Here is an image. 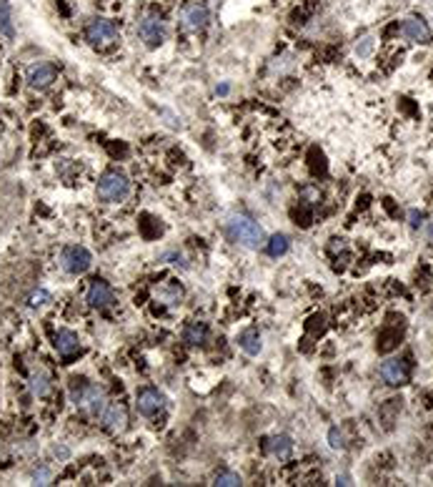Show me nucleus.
I'll return each instance as SVG.
<instances>
[{"instance_id":"f257e3e1","label":"nucleus","mask_w":433,"mask_h":487,"mask_svg":"<svg viewBox=\"0 0 433 487\" xmlns=\"http://www.w3.org/2000/svg\"><path fill=\"white\" fill-rule=\"evenodd\" d=\"M226 234L231 241L241 244V246H248V249H258L266 244V234L258 226V221H253L251 216L246 214H233L226 221Z\"/></svg>"},{"instance_id":"f03ea898","label":"nucleus","mask_w":433,"mask_h":487,"mask_svg":"<svg viewBox=\"0 0 433 487\" xmlns=\"http://www.w3.org/2000/svg\"><path fill=\"white\" fill-rule=\"evenodd\" d=\"M73 402L78 407H83L88 415H93V417H101L103 410L108 407L103 392L98 390L96 384H88L85 379H81V384H76V379H73Z\"/></svg>"},{"instance_id":"7ed1b4c3","label":"nucleus","mask_w":433,"mask_h":487,"mask_svg":"<svg viewBox=\"0 0 433 487\" xmlns=\"http://www.w3.org/2000/svg\"><path fill=\"white\" fill-rule=\"evenodd\" d=\"M131 194V181L118 171H108V174L98 181V196L105 201H123L125 196Z\"/></svg>"},{"instance_id":"20e7f679","label":"nucleus","mask_w":433,"mask_h":487,"mask_svg":"<svg viewBox=\"0 0 433 487\" xmlns=\"http://www.w3.org/2000/svg\"><path fill=\"white\" fill-rule=\"evenodd\" d=\"M138 35L145 41V46H160L165 41V35H168V28H165V21L160 18L158 13H148L143 15V21L138 23Z\"/></svg>"},{"instance_id":"39448f33","label":"nucleus","mask_w":433,"mask_h":487,"mask_svg":"<svg viewBox=\"0 0 433 487\" xmlns=\"http://www.w3.org/2000/svg\"><path fill=\"white\" fill-rule=\"evenodd\" d=\"M90 261H93V257H90V251L85 246H65L61 251V269L68 274L88 272Z\"/></svg>"},{"instance_id":"423d86ee","label":"nucleus","mask_w":433,"mask_h":487,"mask_svg":"<svg viewBox=\"0 0 433 487\" xmlns=\"http://www.w3.org/2000/svg\"><path fill=\"white\" fill-rule=\"evenodd\" d=\"M85 38L93 46H110L118 38V28L108 18H93L88 23V28H85Z\"/></svg>"},{"instance_id":"0eeeda50","label":"nucleus","mask_w":433,"mask_h":487,"mask_svg":"<svg viewBox=\"0 0 433 487\" xmlns=\"http://www.w3.org/2000/svg\"><path fill=\"white\" fill-rule=\"evenodd\" d=\"M206 23H208V8L203 6V3H198V0L188 3V6L180 10V26H183V30H188V33L203 30Z\"/></svg>"},{"instance_id":"6e6552de","label":"nucleus","mask_w":433,"mask_h":487,"mask_svg":"<svg viewBox=\"0 0 433 487\" xmlns=\"http://www.w3.org/2000/svg\"><path fill=\"white\" fill-rule=\"evenodd\" d=\"M381 377H383L386 384H391V387H401V384L408 382V377H411V369H408L406 359L391 357V359H386V362L381 364Z\"/></svg>"},{"instance_id":"1a4fd4ad","label":"nucleus","mask_w":433,"mask_h":487,"mask_svg":"<svg viewBox=\"0 0 433 487\" xmlns=\"http://www.w3.org/2000/svg\"><path fill=\"white\" fill-rule=\"evenodd\" d=\"M136 404H138V412H140L143 417H153V415H158L165 407V397L163 392H158L156 387H145V390L138 392Z\"/></svg>"},{"instance_id":"9d476101","label":"nucleus","mask_w":433,"mask_h":487,"mask_svg":"<svg viewBox=\"0 0 433 487\" xmlns=\"http://www.w3.org/2000/svg\"><path fill=\"white\" fill-rule=\"evenodd\" d=\"M401 33L406 35L408 41L413 43H421V46H428L431 43V28L426 26V21L423 18H416V15H411V18H406L403 21V26H401Z\"/></svg>"},{"instance_id":"9b49d317","label":"nucleus","mask_w":433,"mask_h":487,"mask_svg":"<svg viewBox=\"0 0 433 487\" xmlns=\"http://www.w3.org/2000/svg\"><path fill=\"white\" fill-rule=\"evenodd\" d=\"M113 301H116V292L110 289L108 281L96 279V281L90 284V289H88V304L96 306V309H105V306H110Z\"/></svg>"},{"instance_id":"f8f14e48","label":"nucleus","mask_w":433,"mask_h":487,"mask_svg":"<svg viewBox=\"0 0 433 487\" xmlns=\"http://www.w3.org/2000/svg\"><path fill=\"white\" fill-rule=\"evenodd\" d=\"M55 81V66L50 63H38L28 70V86L30 88H48Z\"/></svg>"},{"instance_id":"ddd939ff","label":"nucleus","mask_w":433,"mask_h":487,"mask_svg":"<svg viewBox=\"0 0 433 487\" xmlns=\"http://www.w3.org/2000/svg\"><path fill=\"white\" fill-rule=\"evenodd\" d=\"M103 422L110 432H123L125 425H128V412H125L123 404H108L103 410Z\"/></svg>"},{"instance_id":"4468645a","label":"nucleus","mask_w":433,"mask_h":487,"mask_svg":"<svg viewBox=\"0 0 433 487\" xmlns=\"http://www.w3.org/2000/svg\"><path fill=\"white\" fill-rule=\"evenodd\" d=\"M55 352L61 357H73L81 349V341H78V337L70 332V329H61L58 335H55Z\"/></svg>"},{"instance_id":"2eb2a0df","label":"nucleus","mask_w":433,"mask_h":487,"mask_svg":"<svg viewBox=\"0 0 433 487\" xmlns=\"http://www.w3.org/2000/svg\"><path fill=\"white\" fill-rule=\"evenodd\" d=\"M206 337H208V327L203 321H191L186 327V332H183V339H186L188 344H193V347H200V344L206 341Z\"/></svg>"},{"instance_id":"dca6fc26","label":"nucleus","mask_w":433,"mask_h":487,"mask_svg":"<svg viewBox=\"0 0 433 487\" xmlns=\"http://www.w3.org/2000/svg\"><path fill=\"white\" fill-rule=\"evenodd\" d=\"M238 344L246 355H258L261 352V335L255 329H246L241 337H238Z\"/></svg>"},{"instance_id":"f3484780","label":"nucleus","mask_w":433,"mask_h":487,"mask_svg":"<svg viewBox=\"0 0 433 487\" xmlns=\"http://www.w3.org/2000/svg\"><path fill=\"white\" fill-rule=\"evenodd\" d=\"M0 33L6 38H13V13H10V3L8 0H0Z\"/></svg>"},{"instance_id":"a211bd4d","label":"nucleus","mask_w":433,"mask_h":487,"mask_svg":"<svg viewBox=\"0 0 433 487\" xmlns=\"http://www.w3.org/2000/svg\"><path fill=\"white\" fill-rule=\"evenodd\" d=\"M271 455H275V457H288L291 450H293V442H291V437H286V435H281V437H273L268 445Z\"/></svg>"},{"instance_id":"6ab92c4d","label":"nucleus","mask_w":433,"mask_h":487,"mask_svg":"<svg viewBox=\"0 0 433 487\" xmlns=\"http://www.w3.org/2000/svg\"><path fill=\"white\" fill-rule=\"evenodd\" d=\"M266 251H268V257H283L288 251V239L283 234H275V237H271L266 241Z\"/></svg>"},{"instance_id":"aec40b11","label":"nucleus","mask_w":433,"mask_h":487,"mask_svg":"<svg viewBox=\"0 0 433 487\" xmlns=\"http://www.w3.org/2000/svg\"><path fill=\"white\" fill-rule=\"evenodd\" d=\"M30 390H33V395H38V397L48 395V390H50L48 377L43 375V372H35V375L30 377Z\"/></svg>"},{"instance_id":"412c9836","label":"nucleus","mask_w":433,"mask_h":487,"mask_svg":"<svg viewBox=\"0 0 433 487\" xmlns=\"http://www.w3.org/2000/svg\"><path fill=\"white\" fill-rule=\"evenodd\" d=\"M213 485H220V487H233V485H241V477L235 473H218L215 475Z\"/></svg>"},{"instance_id":"4be33fe9","label":"nucleus","mask_w":433,"mask_h":487,"mask_svg":"<svg viewBox=\"0 0 433 487\" xmlns=\"http://www.w3.org/2000/svg\"><path fill=\"white\" fill-rule=\"evenodd\" d=\"M48 299H50V294L48 292H33L30 294V306H43V304H48Z\"/></svg>"},{"instance_id":"5701e85b","label":"nucleus","mask_w":433,"mask_h":487,"mask_svg":"<svg viewBox=\"0 0 433 487\" xmlns=\"http://www.w3.org/2000/svg\"><path fill=\"white\" fill-rule=\"evenodd\" d=\"M328 439H330V447H333V450H341V447H344V435H341L336 427L328 432Z\"/></svg>"},{"instance_id":"b1692460","label":"nucleus","mask_w":433,"mask_h":487,"mask_svg":"<svg viewBox=\"0 0 433 487\" xmlns=\"http://www.w3.org/2000/svg\"><path fill=\"white\" fill-rule=\"evenodd\" d=\"M423 219L426 216L421 214V211H411V226H423Z\"/></svg>"},{"instance_id":"393cba45","label":"nucleus","mask_w":433,"mask_h":487,"mask_svg":"<svg viewBox=\"0 0 433 487\" xmlns=\"http://www.w3.org/2000/svg\"><path fill=\"white\" fill-rule=\"evenodd\" d=\"M371 46H373L371 38H363V46H361V48H356V50H358V56H368V50H371Z\"/></svg>"},{"instance_id":"a878e982","label":"nucleus","mask_w":433,"mask_h":487,"mask_svg":"<svg viewBox=\"0 0 433 487\" xmlns=\"http://www.w3.org/2000/svg\"><path fill=\"white\" fill-rule=\"evenodd\" d=\"M48 470H41V473H35V480H41V485H48Z\"/></svg>"},{"instance_id":"bb28decb","label":"nucleus","mask_w":433,"mask_h":487,"mask_svg":"<svg viewBox=\"0 0 433 487\" xmlns=\"http://www.w3.org/2000/svg\"><path fill=\"white\" fill-rule=\"evenodd\" d=\"M431 239H433V223H431Z\"/></svg>"}]
</instances>
